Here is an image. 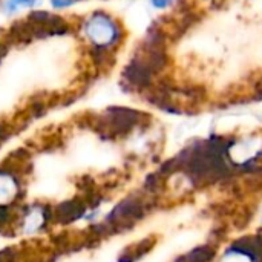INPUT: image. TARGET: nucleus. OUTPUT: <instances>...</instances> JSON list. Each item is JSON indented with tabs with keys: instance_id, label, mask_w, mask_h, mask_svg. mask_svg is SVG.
<instances>
[{
	"instance_id": "0eeeda50",
	"label": "nucleus",
	"mask_w": 262,
	"mask_h": 262,
	"mask_svg": "<svg viewBox=\"0 0 262 262\" xmlns=\"http://www.w3.org/2000/svg\"><path fill=\"white\" fill-rule=\"evenodd\" d=\"M172 2H173V0H150L152 6H155L157 9H164V8H167V6H170Z\"/></svg>"
},
{
	"instance_id": "f257e3e1",
	"label": "nucleus",
	"mask_w": 262,
	"mask_h": 262,
	"mask_svg": "<svg viewBox=\"0 0 262 262\" xmlns=\"http://www.w3.org/2000/svg\"><path fill=\"white\" fill-rule=\"evenodd\" d=\"M84 34L98 48H114L121 40V29L114 18L104 12L92 14L84 23Z\"/></svg>"
},
{
	"instance_id": "f03ea898",
	"label": "nucleus",
	"mask_w": 262,
	"mask_h": 262,
	"mask_svg": "<svg viewBox=\"0 0 262 262\" xmlns=\"http://www.w3.org/2000/svg\"><path fill=\"white\" fill-rule=\"evenodd\" d=\"M17 193V184L11 175L0 173V206L8 204Z\"/></svg>"
},
{
	"instance_id": "7ed1b4c3",
	"label": "nucleus",
	"mask_w": 262,
	"mask_h": 262,
	"mask_svg": "<svg viewBox=\"0 0 262 262\" xmlns=\"http://www.w3.org/2000/svg\"><path fill=\"white\" fill-rule=\"evenodd\" d=\"M81 213H83V204L77 203V201H69V203H64L63 206L58 207V218L63 220V221L75 220Z\"/></svg>"
},
{
	"instance_id": "1a4fd4ad",
	"label": "nucleus",
	"mask_w": 262,
	"mask_h": 262,
	"mask_svg": "<svg viewBox=\"0 0 262 262\" xmlns=\"http://www.w3.org/2000/svg\"><path fill=\"white\" fill-rule=\"evenodd\" d=\"M6 220H8V212L0 206V226H3Z\"/></svg>"
},
{
	"instance_id": "6e6552de",
	"label": "nucleus",
	"mask_w": 262,
	"mask_h": 262,
	"mask_svg": "<svg viewBox=\"0 0 262 262\" xmlns=\"http://www.w3.org/2000/svg\"><path fill=\"white\" fill-rule=\"evenodd\" d=\"M8 135H9L8 126H6V124H3V123H0V143H2L3 140H6V138H8Z\"/></svg>"
},
{
	"instance_id": "39448f33",
	"label": "nucleus",
	"mask_w": 262,
	"mask_h": 262,
	"mask_svg": "<svg viewBox=\"0 0 262 262\" xmlns=\"http://www.w3.org/2000/svg\"><path fill=\"white\" fill-rule=\"evenodd\" d=\"M35 2L37 0H3L2 6L6 14H12L21 8H29V6L35 5Z\"/></svg>"
},
{
	"instance_id": "423d86ee",
	"label": "nucleus",
	"mask_w": 262,
	"mask_h": 262,
	"mask_svg": "<svg viewBox=\"0 0 262 262\" xmlns=\"http://www.w3.org/2000/svg\"><path fill=\"white\" fill-rule=\"evenodd\" d=\"M78 0H51L52 6L57 8V9H63V8H68V6H72L74 3H77Z\"/></svg>"
},
{
	"instance_id": "20e7f679",
	"label": "nucleus",
	"mask_w": 262,
	"mask_h": 262,
	"mask_svg": "<svg viewBox=\"0 0 262 262\" xmlns=\"http://www.w3.org/2000/svg\"><path fill=\"white\" fill-rule=\"evenodd\" d=\"M43 213H41V210L40 209H34L29 215H28V218H26V223H25V230L26 232H35L41 224H43Z\"/></svg>"
}]
</instances>
